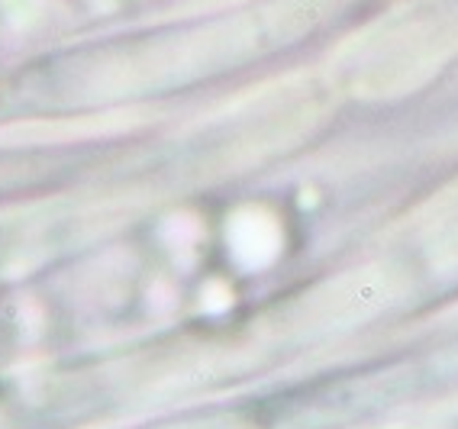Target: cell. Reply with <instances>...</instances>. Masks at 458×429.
<instances>
[{"mask_svg":"<svg viewBox=\"0 0 458 429\" xmlns=\"http://www.w3.org/2000/svg\"><path fill=\"white\" fill-rule=\"evenodd\" d=\"M317 20V7L310 0H287V4H271L252 13L210 20V23L191 26L174 36L132 42L126 49H106L94 62H81V68H90L98 91L158 88V84L220 72L252 55L278 49L284 46V39L301 36Z\"/></svg>","mask_w":458,"mask_h":429,"instance_id":"6da1fadb","label":"cell"}]
</instances>
